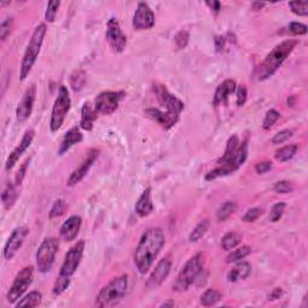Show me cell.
I'll return each instance as SVG.
<instances>
[{
	"label": "cell",
	"instance_id": "cell-1",
	"mask_svg": "<svg viewBox=\"0 0 308 308\" xmlns=\"http://www.w3.org/2000/svg\"><path fill=\"white\" fill-rule=\"evenodd\" d=\"M165 246L163 229L149 228L141 236L134 253V263L141 275H146L152 269L161 249Z\"/></svg>",
	"mask_w": 308,
	"mask_h": 308
},
{
	"label": "cell",
	"instance_id": "cell-2",
	"mask_svg": "<svg viewBox=\"0 0 308 308\" xmlns=\"http://www.w3.org/2000/svg\"><path fill=\"white\" fill-rule=\"evenodd\" d=\"M299 41L294 39L284 40L278 43L257 67L255 76H257L258 81H265L272 77L278 71L282 64L287 60V58L293 53Z\"/></svg>",
	"mask_w": 308,
	"mask_h": 308
},
{
	"label": "cell",
	"instance_id": "cell-3",
	"mask_svg": "<svg viewBox=\"0 0 308 308\" xmlns=\"http://www.w3.org/2000/svg\"><path fill=\"white\" fill-rule=\"evenodd\" d=\"M248 155V142L247 140L243 141L240 143L239 148L235 152L234 154H231L230 157H221L217 161V168L211 170L210 172H207L205 176V180L206 181H215L219 177H224V176H229L234 174L235 171H237L241 166L245 164L246 159H247Z\"/></svg>",
	"mask_w": 308,
	"mask_h": 308
},
{
	"label": "cell",
	"instance_id": "cell-4",
	"mask_svg": "<svg viewBox=\"0 0 308 308\" xmlns=\"http://www.w3.org/2000/svg\"><path fill=\"white\" fill-rule=\"evenodd\" d=\"M47 33V27L45 23H41L34 29L33 34H31L30 40H29L27 48H25L24 54H23L22 63H20L19 69V80L25 81L29 74L31 72L34 64L36 63L37 57H39L41 47H42L43 40H45Z\"/></svg>",
	"mask_w": 308,
	"mask_h": 308
},
{
	"label": "cell",
	"instance_id": "cell-5",
	"mask_svg": "<svg viewBox=\"0 0 308 308\" xmlns=\"http://www.w3.org/2000/svg\"><path fill=\"white\" fill-rule=\"evenodd\" d=\"M129 280L127 275L113 278L102 288L96 296L95 305L98 307H111L119 304L128 292Z\"/></svg>",
	"mask_w": 308,
	"mask_h": 308
},
{
	"label": "cell",
	"instance_id": "cell-6",
	"mask_svg": "<svg viewBox=\"0 0 308 308\" xmlns=\"http://www.w3.org/2000/svg\"><path fill=\"white\" fill-rule=\"evenodd\" d=\"M204 270V258L202 254L199 253L190 258L188 262L184 264V266L178 274L177 278H176L172 289L177 293L187 292L190 286L195 283L198 276L201 274Z\"/></svg>",
	"mask_w": 308,
	"mask_h": 308
},
{
	"label": "cell",
	"instance_id": "cell-7",
	"mask_svg": "<svg viewBox=\"0 0 308 308\" xmlns=\"http://www.w3.org/2000/svg\"><path fill=\"white\" fill-rule=\"evenodd\" d=\"M70 108H71V98H70L69 90L65 86H60L57 99L52 107L51 119H49V129L52 133H55L61 128Z\"/></svg>",
	"mask_w": 308,
	"mask_h": 308
},
{
	"label": "cell",
	"instance_id": "cell-8",
	"mask_svg": "<svg viewBox=\"0 0 308 308\" xmlns=\"http://www.w3.org/2000/svg\"><path fill=\"white\" fill-rule=\"evenodd\" d=\"M59 241L55 237H46L36 252V268L41 274H47L53 268L57 258Z\"/></svg>",
	"mask_w": 308,
	"mask_h": 308
},
{
	"label": "cell",
	"instance_id": "cell-9",
	"mask_svg": "<svg viewBox=\"0 0 308 308\" xmlns=\"http://www.w3.org/2000/svg\"><path fill=\"white\" fill-rule=\"evenodd\" d=\"M34 278V268L33 266H25L14 277L12 286L8 289L6 294V300L8 304L14 305L19 299H22L23 294L27 292V289L33 283Z\"/></svg>",
	"mask_w": 308,
	"mask_h": 308
},
{
	"label": "cell",
	"instance_id": "cell-10",
	"mask_svg": "<svg viewBox=\"0 0 308 308\" xmlns=\"http://www.w3.org/2000/svg\"><path fill=\"white\" fill-rule=\"evenodd\" d=\"M84 246H86V243L82 240V241L75 243V245L67 251L65 258H64L63 265H61L60 268L59 276H61V277L71 278L72 276L76 274V271H77V269L80 268L81 265L82 258H83Z\"/></svg>",
	"mask_w": 308,
	"mask_h": 308
},
{
	"label": "cell",
	"instance_id": "cell-11",
	"mask_svg": "<svg viewBox=\"0 0 308 308\" xmlns=\"http://www.w3.org/2000/svg\"><path fill=\"white\" fill-rule=\"evenodd\" d=\"M124 98L125 93L122 92V90H119V92H111V90L102 92L95 98L94 108H95V111L98 113L108 116V114L116 112L119 104H121V101Z\"/></svg>",
	"mask_w": 308,
	"mask_h": 308
},
{
	"label": "cell",
	"instance_id": "cell-12",
	"mask_svg": "<svg viewBox=\"0 0 308 308\" xmlns=\"http://www.w3.org/2000/svg\"><path fill=\"white\" fill-rule=\"evenodd\" d=\"M154 93L157 95L158 102L163 107H165V110L168 112H172L177 116H180L182 111L184 110V104L181 99H178L177 96L174 95L166 89L165 86L163 84H155L154 86Z\"/></svg>",
	"mask_w": 308,
	"mask_h": 308
},
{
	"label": "cell",
	"instance_id": "cell-13",
	"mask_svg": "<svg viewBox=\"0 0 308 308\" xmlns=\"http://www.w3.org/2000/svg\"><path fill=\"white\" fill-rule=\"evenodd\" d=\"M106 40L111 48L117 53H121L127 47V35L122 31L121 25L116 18H110L107 22Z\"/></svg>",
	"mask_w": 308,
	"mask_h": 308
},
{
	"label": "cell",
	"instance_id": "cell-14",
	"mask_svg": "<svg viewBox=\"0 0 308 308\" xmlns=\"http://www.w3.org/2000/svg\"><path fill=\"white\" fill-rule=\"evenodd\" d=\"M155 24V16L147 2H139L133 16V27L136 30H148Z\"/></svg>",
	"mask_w": 308,
	"mask_h": 308
},
{
	"label": "cell",
	"instance_id": "cell-15",
	"mask_svg": "<svg viewBox=\"0 0 308 308\" xmlns=\"http://www.w3.org/2000/svg\"><path fill=\"white\" fill-rule=\"evenodd\" d=\"M29 229L27 227H18L12 231V234L10 235L8 240L5 243L4 247V254L5 260H12L14 255L17 254V252L22 248L23 243H24L25 237L28 236Z\"/></svg>",
	"mask_w": 308,
	"mask_h": 308
},
{
	"label": "cell",
	"instance_id": "cell-16",
	"mask_svg": "<svg viewBox=\"0 0 308 308\" xmlns=\"http://www.w3.org/2000/svg\"><path fill=\"white\" fill-rule=\"evenodd\" d=\"M171 266H172V260L171 257L168 255V257L163 258L159 263L157 264L153 271H152L151 276L148 277L147 286L148 289H157L158 287H160L164 282L166 281V278L169 277L170 271H171Z\"/></svg>",
	"mask_w": 308,
	"mask_h": 308
},
{
	"label": "cell",
	"instance_id": "cell-17",
	"mask_svg": "<svg viewBox=\"0 0 308 308\" xmlns=\"http://www.w3.org/2000/svg\"><path fill=\"white\" fill-rule=\"evenodd\" d=\"M35 99H36V86L31 84L23 94L22 100H20L18 106H17L16 118L19 123L25 122L31 116Z\"/></svg>",
	"mask_w": 308,
	"mask_h": 308
},
{
	"label": "cell",
	"instance_id": "cell-18",
	"mask_svg": "<svg viewBox=\"0 0 308 308\" xmlns=\"http://www.w3.org/2000/svg\"><path fill=\"white\" fill-rule=\"evenodd\" d=\"M99 153H100V152H99L98 149H90V151L88 152L86 159L82 161L81 165L78 166L76 170H74L72 174L70 175V177L67 178V182H66L67 186L74 187L77 183H80V182L86 177V176L88 175V172H89L90 168L93 166V164L95 163L96 159H98Z\"/></svg>",
	"mask_w": 308,
	"mask_h": 308
},
{
	"label": "cell",
	"instance_id": "cell-19",
	"mask_svg": "<svg viewBox=\"0 0 308 308\" xmlns=\"http://www.w3.org/2000/svg\"><path fill=\"white\" fill-rule=\"evenodd\" d=\"M34 136H35V131L33 129H29V130L25 131L22 140H20V142L18 143V146H17V147L14 148L7 157L6 163H5V169H6V171H10V170L16 165L17 161L19 160V158L22 157L23 153L30 147V145L33 143Z\"/></svg>",
	"mask_w": 308,
	"mask_h": 308
},
{
	"label": "cell",
	"instance_id": "cell-20",
	"mask_svg": "<svg viewBox=\"0 0 308 308\" xmlns=\"http://www.w3.org/2000/svg\"><path fill=\"white\" fill-rule=\"evenodd\" d=\"M145 114L149 119L158 123V124H159L163 129H165V130H169V129L175 127L176 123H177L178 119H180V116H177V114L168 112V111L164 112V111L155 107L147 108V110L145 111Z\"/></svg>",
	"mask_w": 308,
	"mask_h": 308
},
{
	"label": "cell",
	"instance_id": "cell-21",
	"mask_svg": "<svg viewBox=\"0 0 308 308\" xmlns=\"http://www.w3.org/2000/svg\"><path fill=\"white\" fill-rule=\"evenodd\" d=\"M82 227V218L80 216H71L63 223L59 229V235L61 239L66 242H71L80 234Z\"/></svg>",
	"mask_w": 308,
	"mask_h": 308
},
{
	"label": "cell",
	"instance_id": "cell-22",
	"mask_svg": "<svg viewBox=\"0 0 308 308\" xmlns=\"http://www.w3.org/2000/svg\"><path fill=\"white\" fill-rule=\"evenodd\" d=\"M236 82L234 80H225L224 82H222L218 87H217L215 95H213V100L212 105L215 107H218L219 105H222L223 102L227 101V99L231 94L235 93L236 90Z\"/></svg>",
	"mask_w": 308,
	"mask_h": 308
},
{
	"label": "cell",
	"instance_id": "cell-23",
	"mask_svg": "<svg viewBox=\"0 0 308 308\" xmlns=\"http://www.w3.org/2000/svg\"><path fill=\"white\" fill-rule=\"evenodd\" d=\"M154 211V205L152 201V189L146 188L142 194L140 195L139 200L135 205V212L140 217H147Z\"/></svg>",
	"mask_w": 308,
	"mask_h": 308
},
{
	"label": "cell",
	"instance_id": "cell-24",
	"mask_svg": "<svg viewBox=\"0 0 308 308\" xmlns=\"http://www.w3.org/2000/svg\"><path fill=\"white\" fill-rule=\"evenodd\" d=\"M83 140V135H82L80 128L74 127L70 129L67 133L64 135V139L61 140V143L58 148V155H64L69 151L72 146L77 145Z\"/></svg>",
	"mask_w": 308,
	"mask_h": 308
},
{
	"label": "cell",
	"instance_id": "cell-25",
	"mask_svg": "<svg viewBox=\"0 0 308 308\" xmlns=\"http://www.w3.org/2000/svg\"><path fill=\"white\" fill-rule=\"evenodd\" d=\"M252 274V266L247 262H241L237 264L233 270L228 272L227 280L229 283H236V282L243 281L248 278Z\"/></svg>",
	"mask_w": 308,
	"mask_h": 308
},
{
	"label": "cell",
	"instance_id": "cell-26",
	"mask_svg": "<svg viewBox=\"0 0 308 308\" xmlns=\"http://www.w3.org/2000/svg\"><path fill=\"white\" fill-rule=\"evenodd\" d=\"M96 114H98V112L95 111V108L92 107V105H90L89 102H84L81 110L80 127L83 129V130H92L94 127V122H95L96 119Z\"/></svg>",
	"mask_w": 308,
	"mask_h": 308
},
{
	"label": "cell",
	"instance_id": "cell-27",
	"mask_svg": "<svg viewBox=\"0 0 308 308\" xmlns=\"http://www.w3.org/2000/svg\"><path fill=\"white\" fill-rule=\"evenodd\" d=\"M16 184H7V187L5 188V190L1 194V201L4 205L5 210H10L13 206L14 202H16L17 198H18V190H17Z\"/></svg>",
	"mask_w": 308,
	"mask_h": 308
},
{
	"label": "cell",
	"instance_id": "cell-28",
	"mask_svg": "<svg viewBox=\"0 0 308 308\" xmlns=\"http://www.w3.org/2000/svg\"><path fill=\"white\" fill-rule=\"evenodd\" d=\"M298 151H299V146L296 145V143H292V145L284 146V147L278 149V151L276 152L275 158L276 160H278L280 163H287V161L292 160L293 158L295 157Z\"/></svg>",
	"mask_w": 308,
	"mask_h": 308
},
{
	"label": "cell",
	"instance_id": "cell-29",
	"mask_svg": "<svg viewBox=\"0 0 308 308\" xmlns=\"http://www.w3.org/2000/svg\"><path fill=\"white\" fill-rule=\"evenodd\" d=\"M41 301H42V294L40 292H30L27 294L24 298L20 299L19 301H17L16 307H29L34 308L40 306Z\"/></svg>",
	"mask_w": 308,
	"mask_h": 308
},
{
	"label": "cell",
	"instance_id": "cell-30",
	"mask_svg": "<svg viewBox=\"0 0 308 308\" xmlns=\"http://www.w3.org/2000/svg\"><path fill=\"white\" fill-rule=\"evenodd\" d=\"M242 241V236L239 233H235V231H230V233L225 234L222 239V248L224 251L230 252L233 251L240 245Z\"/></svg>",
	"mask_w": 308,
	"mask_h": 308
},
{
	"label": "cell",
	"instance_id": "cell-31",
	"mask_svg": "<svg viewBox=\"0 0 308 308\" xmlns=\"http://www.w3.org/2000/svg\"><path fill=\"white\" fill-rule=\"evenodd\" d=\"M252 249L249 246H242L240 248H235L233 251H230V253L227 255L225 258V262L228 264H233V263H239L241 260L247 258L249 254H251Z\"/></svg>",
	"mask_w": 308,
	"mask_h": 308
},
{
	"label": "cell",
	"instance_id": "cell-32",
	"mask_svg": "<svg viewBox=\"0 0 308 308\" xmlns=\"http://www.w3.org/2000/svg\"><path fill=\"white\" fill-rule=\"evenodd\" d=\"M222 294L216 289H207L204 294L201 295L200 302L204 307H212L218 304L222 300Z\"/></svg>",
	"mask_w": 308,
	"mask_h": 308
},
{
	"label": "cell",
	"instance_id": "cell-33",
	"mask_svg": "<svg viewBox=\"0 0 308 308\" xmlns=\"http://www.w3.org/2000/svg\"><path fill=\"white\" fill-rule=\"evenodd\" d=\"M208 228H210V221H208V219H204V221L199 223V224L193 229V231L189 235V242L195 243L200 241L202 237L206 235Z\"/></svg>",
	"mask_w": 308,
	"mask_h": 308
},
{
	"label": "cell",
	"instance_id": "cell-34",
	"mask_svg": "<svg viewBox=\"0 0 308 308\" xmlns=\"http://www.w3.org/2000/svg\"><path fill=\"white\" fill-rule=\"evenodd\" d=\"M237 208V204L235 201H225L217 211V219L218 222H225L231 215H234Z\"/></svg>",
	"mask_w": 308,
	"mask_h": 308
},
{
	"label": "cell",
	"instance_id": "cell-35",
	"mask_svg": "<svg viewBox=\"0 0 308 308\" xmlns=\"http://www.w3.org/2000/svg\"><path fill=\"white\" fill-rule=\"evenodd\" d=\"M87 77L86 74H84V71H75L74 74L70 76V87L72 88V90H75V92H80L82 88L84 87V84H86Z\"/></svg>",
	"mask_w": 308,
	"mask_h": 308
},
{
	"label": "cell",
	"instance_id": "cell-36",
	"mask_svg": "<svg viewBox=\"0 0 308 308\" xmlns=\"http://www.w3.org/2000/svg\"><path fill=\"white\" fill-rule=\"evenodd\" d=\"M67 210V204L64 199H58L52 205L51 211H49V218H57V217L63 216Z\"/></svg>",
	"mask_w": 308,
	"mask_h": 308
},
{
	"label": "cell",
	"instance_id": "cell-37",
	"mask_svg": "<svg viewBox=\"0 0 308 308\" xmlns=\"http://www.w3.org/2000/svg\"><path fill=\"white\" fill-rule=\"evenodd\" d=\"M280 117H281V114L277 110H274V108L269 110L268 112H266L265 117H264V121H263L264 130H270V129L274 127L275 123L280 119Z\"/></svg>",
	"mask_w": 308,
	"mask_h": 308
},
{
	"label": "cell",
	"instance_id": "cell-38",
	"mask_svg": "<svg viewBox=\"0 0 308 308\" xmlns=\"http://www.w3.org/2000/svg\"><path fill=\"white\" fill-rule=\"evenodd\" d=\"M70 283H71V278H66V277H61V276H58L57 281H55L54 286H53V295L58 296L63 294L65 290L69 288Z\"/></svg>",
	"mask_w": 308,
	"mask_h": 308
},
{
	"label": "cell",
	"instance_id": "cell-39",
	"mask_svg": "<svg viewBox=\"0 0 308 308\" xmlns=\"http://www.w3.org/2000/svg\"><path fill=\"white\" fill-rule=\"evenodd\" d=\"M289 7L292 8V12L296 16L306 17L308 16V2L307 1H290Z\"/></svg>",
	"mask_w": 308,
	"mask_h": 308
},
{
	"label": "cell",
	"instance_id": "cell-40",
	"mask_svg": "<svg viewBox=\"0 0 308 308\" xmlns=\"http://www.w3.org/2000/svg\"><path fill=\"white\" fill-rule=\"evenodd\" d=\"M240 143H241V140H240V137L237 136V135H231L230 137H229L228 142H227V147H225L224 154L222 155V157L227 158L230 157L231 154H234L235 152L237 151V148H239Z\"/></svg>",
	"mask_w": 308,
	"mask_h": 308
},
{
	"label": "cell",
	"instance_id": "cell-41",
	"mask_svg": "<svg viewBox=\"0 0 308 308\" xmlns=\"http://www.w3.org/2000/svg\"><path fill=\"white\" fill-rule=\"evenodd\" d=\"M287 204L286 202H277V204L274 205L271 208V212H270V222L272 223H277L280 219L283 217L284 210H286Z\"/></svg>",
	"mask_w": 308,
	"mask_h": 308
},
{
	"label": "cell",
	"instance_id": "cell-42",
	"mask_svg": "<svg viewBox=\"0 0 308 308\" xmlns=\"http://www.w3.org/2000/svg\"><path fill=\"white\" fill-rule=\"evenodd\" d=\"M60 6V1H57V0H53V1H49L47 4V10L45 13V18L48 23L54 22L55 16L58 13V8Z\"/></svg>",
	"mask_w": 308,
	"mask_h": 308
},
{
	"label": "cell",
	"instance_id": "cell-43",
	"mask_svg": "<svg viewBox=\"0 0 308 308\" xmlns=\"http://www.w3.org/2000/svg\"><path fill=\"white\" fill-rule=\"evenodd\" d=\"M12 24H13L12 17H7V18L2 20L1 24H0V39H1V41L6 40V37L10 35L11 29H12Z\"/></svg>",
	"mask_w": 308,
	"mask_h": 308
},
{
	"label": "cell",
	"instance_id": "cell-44",
	"mask_svg": "<svg viewBox=\"0 0 308 308\" xmlns=\"http://www.w3.org/2000/svg\"><path fill=\"white\" fill-rule=\"evenodd\" d=\"M274 190L277 194H289L294 190V186L289 181H278L274 186Z\"/></svg>",
	"mask_w": 308,
	"mask_h": 308
},
{
	"label": "cell",
	"instance_id": "cell-45",
	"mask_svg": "<svg viewBox=\"0 0 308 308\" xmlns=\"http://www.w3.org/2000/svg\"><path fill=\"white\" fill-rule=\"evenodd\" d=\"M263 215V208L260 207H253L247 210V212L245 213L242 217V221L245 223H253Z\"/></svg>",
	"mask_w": 308,
	"mask_h": 308
},
{
	"label": "cell",
	"instance_id": "cell-46",
	"mask_svg": "<svg viewBox=\"0 0 308 308\" xmlns=\"http://www.w3.org/2000/svg\"><path fill=\"white\" fill-rule=\"evenodd\" d=\"M292 136H293V131L289 130V129H284V130L278 131V133L272 137L271 142L272 145H282V143L287 142Z\"/></svg>",
	"mask_w": 308,
	"mask_h": 308
},
{
	"label": "cell",
	"instance_id": "cell-47",
	"mask_svg": "<svg viewBox=\"0 0 308 308\" xmlns=\"http://www.w3.org/2000/svg\"><path fill=\"white\" fill-rule=\"evenodd\" d=\"M189 33L187 30H181L176 34L175 36V43L177 46L178 49L186 48L188 42H189Z\"/></svg>",
	"mask_w": 308,
	"mask_h": 308
},
{
	"label": "cell",
	"instance_id": "cell-48",
	"mask_svg": "<svg viewBox=\"0 0 308 308\" xmlns=\"http://www.w3.org/2000/svg\"><path fill=\"white\" fill-rule=\"evenodd\" d=\"M236 104L239 107H242L243 105L246 104V101H247V88L246 86H241L236 87Z\"/></svg>",
	"mask_w": 308,
	"mask_h": 308
},
{
	"label": "cell",
	"instance_id": "cell-49",
	"mask_svg": "<svg viewBox=\"0 0 308 308\" xmlns=\"http://www.w3.org/2000/svg\"><path fill=\"white\" fill-rule=\"evenodd\" d=\"M307 25L301 22H292L289 24V31L293 35H305L307 34Z\"/></svg>",
	"mask_w": 308,
	"mask_h": 308
},
{
	"label": "cell",
	"instance_id": "cell-50",
	"mask_svg": "<svg viewBox=\"0 0 308 308\" xmlns=\"http://www.w3.org/2000/svg\"><path fill=\"white\" fill-rule=\"evenodd\" d=\"M29 163H30V158L25 160L24 163L22 164V166H20L18 171H17L16 180H14V181H16V182H14V184H16V186H20V184H22V182H23V180H24V177H25V174H27Z\"/></svg>",
	"mask_w": 308,
	"mask_h": 308
},
{
	"label": "cell",
	"instance_id": "cell-51",
	"mask_svg": "<svg viewBox=\"0 0 308 308\" xmlns=\"http://www.w3.org/2000/svg\"><path fill=\"white\" fill-rule=\"evenodd\" d=\"M271 169H272V163L269 160L260 161V163H258L257 165H255V171H257V174L259 175L266 174V172H269Z\"/></svg>",
	"mask_w": 308,
	"mask_h": 308
},
{
	"label": "cell",
	"instance_id": "cell-52",
	"mask_svg": "<svg viewBox=\"0 0 308 308\" xmlns=\"http://www.w3.org/2000/svg\"><path fill=\"white\" fill-rule=\"evenodd\" d=\"M225 42H227V39L224 36H216L215 37V43H216V51L222 52L225 47Z\"/></svg>",
	"mask_w": 308,
	"mask_h": 308
},
{
	"label": "cell",
	"instance_id": "cell-53",
	"mask_svg": "<svg viewBox=\"0 0 308 308\" xmlns=\"http://www.w3.org/2000/svg\"><path fill=\"white\" fill-rule=\"evenodd\" d=\"M206 5L210 7V10H212L215 13H218L222 10V4L217 0H212V1H206Z\"/></svg>",
	"mask_w": 308,
	"mask_h": 308
},
{
	"label": "cell",
	"instance_id": "cell-54",
	"mask_svg": "<svg viewBox=\"0 0 308 308\" xmlns=\"http://www.w3.org/2000/svg\"><path fill=\"white\" fill-rule=\"evenodd\" d=\"M282 294H283V290H282V288H275V289L272 290V292L269 294V300H270V301L278 300V299H281Z\"/></svg>",
	"mask_w": 308,
	"mask_h": 308
},
{
	"label": "cell",
	"instance_id": "cell-55",
	"mask_svg": "<svg viewBox=\"0 0 308 308\" xmlns=\"http://www.w3.org/2000/svg\"><path fill=\"white\" fill-rule=\"evenodd\" d=\"M266 6V4L265 2H259V1H255V2H253V10L254 11H259V10H262L263 7H265Z\"/></svg>",
	"mask_w": 308,
	"mask_h": 308
},
{
	"label": "cell",
	"instance_id": "cell-56",
	"mask_svg": "<svg viewBox=\"0 0 308 308\" xmlns=\"http://www.w3.org/2000/svg\"><path fill=\"white\" fill-rule=\"evenodd\" d=\"M294 100H295V96H290V98L288 99L289 106H294Z\"/></svg>",
	"mask_w": 308,
	"mask_h": 308
},
{
	"label": "cell",
	"instance_id": "cell-57",
	"mask_svg": "<svg viewBox=\"0 0 308 308\" xmlns=\"http://www.w3.org/2000/svg\"><path fill=\"white\" fill-rule=\"evenodd\" d=\"M163 307H168V306H174V302H166V304L161 305Z\"/></svg>",
	"mask_w": 308,
	"mask_h": 308
}]
</instances>
